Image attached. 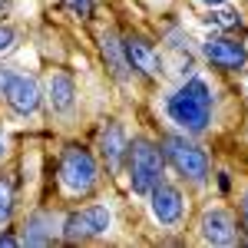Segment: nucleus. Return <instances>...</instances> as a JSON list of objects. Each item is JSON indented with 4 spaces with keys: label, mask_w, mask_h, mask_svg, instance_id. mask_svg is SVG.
Returning a JSON list of instances; mask_svg holds the SVG:
<instances>
[{
    "label": "nucleus",
    "mask_w": 248,
    "mask_h": 248,
    "mask_svg": "<svg viewBox=\"0 0 248 248\" xmlns=\"http://www.w3.org/2000/svg\"><path fill=\"white\" fill-rule=\"evenodd\" d=\"M172 123H179L186 133H202L212 119V93L202 79H189L186 86H179L166 103Z\"/></svg>",
    "instance_id": "nucleus-1"
},
{
    "label": "nucleus",
    "mask_w": 248,
    "mask_h": 248,
    "mask_svg": "<svg viewBox=\"0 0 248 248\" xmlns=\"http://www.w3.org/2000/svg\"><path fill=\"white\" fill-rule=\"evenodd\" d=\"M129 179H133V192L139 195H149L159 186V175H162V153L155 149L149 139H133L129 146Z\"/></svg>",
    "instance_id": "nucleus-2"
},
{
    "label": "nucleus",
    "mask_w": 248,
    "mask_h": 248,
    "mask_svg": "<svg viewBox=\"0 0 248 248\" xmlns=\"http://www.w3.org/2000/svg\"><path fill=\"white\" fill-rule=\"evenodd\" d=\"M60 182L66 186V192L83 195L96 186V159L90 155V149L83 146H70L63 159H60Z\"/></svg>",
    "instance_id": "nucleus-3"
},
{
    "label": "nucleus",
    "mask_w": 248,
    "mask_h": 248,
    "mask_svg": "<svg viewBox=\"0 0 248 248\" xmlns=\"http://www.w3.org/2000/svg\"><path fill=\"white\" fill-rule=\"evenodd\" d=\"M113 215L106 205H90V209H79L73 212L66 222H63V238L66 242H86V238H96L109 229Z\"/></svg>",
    "instance_id": "nucleus-4"
},
{
    "label": "nucleus",
    "mask_w": 248,
    "mask_h": 248,
    "mask_svg": "<svg viewBox=\"0 0 248 248\" xmlns=\"http://www.w3.org/2000/svg\"><path fill=\"white\" fill-rule=\"evenodd\" d=\"M166 153H169L172 166L182 172L186 179L205 182V175H209V159H205V153H202L195 142H186L182 136H172L169 142H166Z\"/></svg>",
    "instance_id": "nucleus-5"
},
{
    "label": "nucleus",
    "mask_w": 248,
    "mask_h": 248,
    "mask_svg": "<svg viewBox=\"0 0 248 248\" xmlns=\"http://www.w3.org/2000/svg\"><path fill=\"white\" fill-rule=\"evenodd\" d=\"M3 96H7V106L14 109V113L20 116H30L37 113L40 106V86L33 77H7V83H3Z\"/></svg>",
    "instance_id": "nucleus-6"
},
{
    "label": "nucleus",
    "mask_w": 248,
    "mask_h": 248,
    "mask_svg": "<svg viewBox=\"0 0 248 248\" xmlns=\"http://www.w3.org/2000/svg\"><path fill=\"white\" fill-rule=\"evenodd\" d=\"M202 53L218 66V70H242V63H245V46L238 43V40L232 37H212L205 46H202Z\"/></svg>",
    "instance_id": "nucleus-7"
},
{
    "label": "nucleus",
    "mask_w": 248,
    "mask_h": 248,
    "mask_svg": "<svg viewBox=\"0 0 248 248\" xmlns=\"http://www.w3.org/2000/svg\"><path fill=\"white\" fill-rule=\"evenodd\" d=\"M149 195H153V215L162 225H175V222L182 218V195H179V189L159 182Z\"/></svg>",
    "instance_id": "nucleus-8"
},
{
    "label": "nucleus",
    "mask_w": 248,
    "mask_h": 248,
    "mask_svg": "<svg viewBox=\"0 0 248 248\" xmlns=\"http://www.w3.org/2000/svg\"><path fill=\"white\" fill-rule=\"evenodd\" d=\"M202 238L212 245H232L235 242V222H232L229 212L212 209L202 215Z\"/></svg>",
    "instance_id": "nucleus-9"
},
{
    "label": "nucleus",
    "mask_w": 248,
    "mask_h": 248,
    "mask_svg": "<svg viewBox=\"0 0 248 248\" xmlns=\"http://www.w3.org/2000/svg\"><path fill=\"white\" fill-rule=\"evenodd\" d=\"M123 53H126V60L133 63L136 70H142V73H149V77L159 73V53H155V46L149 43V40L126 37L123 40Z\"/></svg>",
    "instance_id": "nucleus-10"
},
{
    "label": "nucleus",
    "mask_w": 248,
    "mask_h": 248,
    "mask_svg": "<svg viewBox=\"0 0 248 248\" xmlns=\"http://www.w3.org/2000/svg\"><path fill=\"white\" fill-rule=\"evenodd\" d=\"M99 149H103V159H106V166L116 172V169H119V162H123V155L129 153V146H126V136H123V129H119L116 123H109V126L103 129Z\"/></svg>",
    "instance_id": "nucleus-11"
},
{
    "label": "nucleus",
    "mask_w": 248,
    "mask_h": 248,
    "mask_svg": "<svg viewBox=\"0 0 248 248\" xmlns=\"http://www.w3.org/2000/svg\"><path fill=\"white\" fill-rule=\"evenodd\" d=\"M46 93H50V106H53L57 113H66V109H73L77 86H73V79L66 77V73H57V77H50V86H46Z\"/></svg>",
    "instance_id": "nucleus-12"
},
{
    "label": "nucleus",
    "mask_w": 248,
    "mask_h": 248,
    "mask_svg": "<svg viewBox=\"0 0 248 248\" xmlns=\"http://www.w3.org/2000/svg\"><path fill=\"white\" fill-rule=\"evenodd\" d=\"M103 57L109 60V70L116 79H126V60H123V43H116V37H103Z\"/></svg>",
    "instance_id": "nucleus-13"
},
{
    "label": "nucleus",
    "mask_w": 248,
    "mask_h": 248,
    "mask_svg": "<svg viewBox=\"0 0 248 248\" xmlns=\"http://www.w3.org/2000/svg\"><path fill=\"white\" fill-rule=\"evenodd\" d=\"M205 23L215 27V30H235V27H242V17L235 10H209Z\"/></svg>",
    "instance_id": "nucleus-14"
},
{
    "label": "nucleus",
    "mask_w": 248,
    "mask_h": 248,
    "mask_svg": "<svg viewBox=\"0 0 248 248\" xmlns=\"http://www.w3.org/2000/svg\"><path fill=\"white\" fill-rule=\"evenodd\" d=\"M50 218L46 215H37V218H30V232H27V245H46L50 242V232L43 229Z\"/></svg>",
    "instance_id": "nucleus-15"
},
{
    "label": "nucleus",
    "mask_w": 248,
    "mask_h": 248,
    "mask_svg": "<svg viewBox=\"0 0 248 248\" xmlns=\"http://www.w3.org/2000/svg\"><path fill=\"white\" fill-rule=\"evenodd\" d=\"M10 209H14V195H10V186L0 179V225L10 218Z\"/></svg>",
    "instance_id": "nucleus-16"
},
{
    "label": "nucleus",
    "mask_w": 248,
    "mask_h": 248,
    "mask_svg": "<svg viewBox=\"0 0 248 248\" xmlns=\"http://www.w3.org/2000/svg\"><path fill=\"white\" fill-rule=\"evenodd\" d=\"M66 7L79 14V17H90V10H93V0H66Z\"/></svg>",
    "instance_id": "nucleus-17"
},
{
    "label": "nucleus",
    "mask_w": 248,
    "mask_h": 248,
    "mask_svg": "<svg viewBox=\"0 0 248 248\" xmlns=\"http://www.w3.org/2000/svg\"><path fill=\"white\" fill-rule=\"evenodd\" d=\"M10 46H14V30L10 27H0V53L10 50Z\"/></svg>",
    "instance_id": "nucleus-18"
},
{
    "label": "nucleus",
    "mask_w": 248,
    "mask_h": 248,
    "mask_svg": "<svg viewBox=\"0 0 248 248\" xmlns=\"http://www.w3.org/2000/svg\"><path fill=\"white\" fill-rule=\"evenodd\" d=\"M17 242H20V238H17V235H10V232H3V235H0V245H3V248L17 245Z\"/></svg>",
    "instance_id": "nucleus-19"
},
{
    "label": "nucleus",
    "mask_w": 248,
    "mask_h": 248,
    "mask_svg": "<svg viewBox=\"0 0 248 248\" xmlns=\"http://www.w3.org/2000/svg\"><path fill=\"white\" fill-rule=\"evenodd\" d=\"M202 3H209V7H218V3H225V0H202Z\"/></svg>",
    "instance_id": "nucleus-20"
},
{
    "label": "nucleus",
    "mask_w": 248,
    "mask_h": 248,
    "mask_svg": "<svg viewBox=\"0 0 248 248\" xmlns=\"http://www.w3.org/2000/svg\"><path fill=\"white\" fill-rule=\"evenodd\" d=\"M245 225H248V195H245Z\"/></svg>",
    "instance_id": "nucleus-21"
},
{
    "label": "nucleus",
    "mask_w": 248,
    "mask_h": 248,
    "mask_svg": "<svg viewBox=\"0 0 248 248\" xmlns=\"http://www.w3.org/2000/svg\"><path fill=\"white\" fill-rule=\"evenodd\" d=\"M7 3H10V0H0V10H7Z\"/></svg>",
    "instance_id": "nucleus-22"
},
{
    "label": "nucleus",
    "mask_w": 248,
    "mask_h": 248,
    "mask_svg": "<svg viewBox=\"0 0 248 248\" xmlns=\"http://www.w3.org/2000/svg\"><path fill=\"white\" fill-rule=\"evenodd\" d=\"M0 155H3V136H0Z\"/></svg>",
    "instance_id": "nucleus-23"
}]
</instances>
